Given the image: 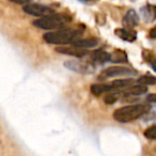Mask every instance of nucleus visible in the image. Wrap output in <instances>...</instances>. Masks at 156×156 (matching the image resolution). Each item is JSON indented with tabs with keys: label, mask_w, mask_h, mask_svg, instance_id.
Listing matches in <instances>:
<instances>
[{
	"label": "nucleus",
	"mask_w": 156,
	"mask_h": 156,
	"mask_svg": "<svg viewBox=\"0 0 156 156\" xmlns=\"http://www.w3.org/2000/svg\"><path fill=\"white\" fill-rule=\"evenodd\" d=\"M150 112H151V118L156 119V109H154V110H150Z\"/></svg>",
	"instance_id": "b1692460"
},
{
	"label": "nucleus",
	"mask_w": 156,
	"mask_h": 156,
	"mask_svg": "<svg viewBox=\"0 0 156 156\" xmlns=\"http://www.w3.org/2000/svg\"><path fill=\"white\" fill-rule=\"evenodd\" d=\"M69 20L71 17L65 14H51V15L44 16V17H40L39 20H33L32 25L43 30H55V29L62 28Z\"/></svg>",
	"instance_id": "7ed1b4c3"
},
{
	"label": "nucleus",
	"mask_w": 156,
	"mask_h": 156,
	"mask_svg": "<svg viewBox=\"0 0 156 156\" xmlns=\"http://www.w3.org/2000/svg\"><path fill=\"white\" fill-rule=\"evenodd\" d=\"M11 1H13V2L17 3V5H28V2L30 1V0H11Z\"/></svg>",
	"instance_id": "4be33fe9"
},
{
	"label": "nucleus",
	"mask_w": 156,
	"mask_h": 156,
	"mask_svg": "<svg viewBox=\"0 0 156 156\" xmlns=\"http://www.w3.org/2000/svg\"><path fill=\"white\" fill-rule=\"evenodd\" d=\"M137 72L129 67L124 66H110L105 69L104 71L101 72L100 79H107V78L115 77V76H133L136 75Z\"/></svg>",
	"instance_id": "20e7f679"
},
{
	"label": "nucleus",
	"mask_w": 156,
	"mask_h": 156,
	"mask_svg": "<svg viewBox=\"0 0 156 156\" xmlns=\"http://www.w3.org/2000/svg\"><path fill=\"white\" fill-rule=\"evenodd\" d=\"M92 57L98 63H105V62H108V61H111V55L102 49L94 50L93 54H92Z\"/></svg>",
	"instance_id": "ddd939ff"
},
{
	"label": "nucleus",
	"mask_w": 156,
	"mask_h": 156,
	"mask_svg": "<svg viewBox=\"0 0 156 156\" xmlns=\"http://www.w3.org/2000/svg\"><path fill=\"white\" fill-rule=\"evenodd\" d=\"M115 34L120 37V39L124 40L126 42H134L135 40L137 39V34L135 31L133 30H127V29H124V28H121V29H117L115 30Z\"/></svg>",
	"instance_id": "9b49d317"
},
{
	"label": "nucleus",
	"mask_w": 156,
	"mask_h": 156,
	"mask_svg": "<svg viewBox=\"0 0 156 156\" xmlns=\"http://www.w3.org/2000/svg\"><path fill=\"white\" fill-rule=\"evenodd\" d=\"M23 10L26 14L32 16H40V17L55 14L54 10L51 8L47 7V5H39V3H28V5H24Z\"/></svg>",
	"instance_id": "39448f33"
},
{
	"label": "nucleus",
	"mask_w": 156,
	"mask_h": 156,
	"mask_svg": "<svg viewBox=\"0 0 156 156\" xmlns=\"http://www.w3.org/2000/svg\"><path fill=\"white\" fill-rule=\"evenodd\" d=\"M135 83V80L132 78H127V79H118L111 83V87L113 90L115 89H124V88H129Z\"/></svg>",
	"instance_id": "2eb2a0df"
},
{
	"label": "nucleus",
	"mask_w": 156,
	"mask_h": 156,
	"mask_svg": "<svg viewBox=\"0 0 156 156\" xmlns=\"http://www.w3.org/2000/svg\"><path fill=\"white\" fill-rule=\"evenodd\" d=\"M56 50L60 54L69 55V56L77 57V58H83L86 55H88V50L77 47H58Z\"/></svg>",
	"instance_id": "1a4fd4ad"
},
{
	"label": "nucleus",
	"mask_w": 156,
	"mask_h": 156,
	"mask_svg": "<svg viewBox=\"0 0 156 156\" xmlns=\"http://www.w3.org/2000/svg\"><path fill=\"white\" fill-rule=\"evenodd\" d=\"M111 85H101V83H94L91 86V92L94 95H101L103 93H109L112 91Z\"/></svg>",
	"instance_id": "4468645a"
},
{
	"label": "nucleus",
	"mask_w": 156,
	"mask_h": 156,
	"mask_svg": "<svg viewBox=\"0 0 156 156\" xmlns=\"http://www.w3.org/2000/svg\"><path fill=\"white\" fill-rule=\"evenodd\" d=\"M142 56H143V59H144V60L151 65L152 69L156 72V56H155V54H153V52L150 51V50H143Z\"/></svg>",
	"instance_id": "f3484780"
},
{
	"label": "nucleus",
	"mask_w": 156,
	"mask_h": 156,
	"mask_svg": "<svg viewBox=\"0 0 156 156\" xmlns=\"http://www.w3.org/2000/svg\"><path fill=\"white\" fill-rule=\"evenodd\" d=\"M140 14L145 23H153L156 20V5H144L140 9Z\"/></svg>",
	"instance_id": "0eeeda50"
},
{
	"label": "nucleus",
	"mask_w": 156,
	"mask_h": 156,
	"mask_svg": "<svg viewBox=\"0 0 156 156\" xmlns=\"http://www.w3.org/2000/svg\"><path fill=\"white\" fill-rule=\"evenodd\" d=\"M120 98V93L118 92H109L104 98V102L106 104H113L118 101V98Z\"/></svg>",
	"instance_id": "6ab92c4d"
},
{
	"label": "nucleus",
	"mask_w": 156,
	"mask_h": 156,
	"mask_svg": "<svg viewBox=\"0 0 156 156\" xmlns=\"http://www.w3.org/2000/svg\"><path fill=\"white\" fill-rule=\"evenodd\" d=\"M150 37H153V39H156V26L153 27V28L150 30Z\"/></svg>",
	"instance_id": "5701e85b"
},
{
	"label": "nucleus",
	"mask_w": 156,
	"mask_h": 156,
	"mask_svg": "<svg viewBox=\"0 0 156 156\" xmlns=\"http://www.w3.org/2000/svg\"><path fill=\"white\" fill-rule=\"evenodd\" d=\"M83 34V30L74 28H61L57 31H50L45 33L43 37L44 41L48 44H57V45H67L74 43L79 35Z\"/></svg>",
	"instance_id": "f03ea898"
},
{
	"label": "nucleus",
	"mask_w": 156,
	"mask_h": 156,
	"mask_svg": "<svg viewBox=\"0 0 156 156\" xmlns=\"http://www.w3.org/2000/svg\"><path fill=\"white\" fill-rule=\"evenodd\" d=\"M123 26L124 29L127 30H133L136 26H138L139 24V15L137 14V12L135 10H128L127 13L125 14L123 20Z\"/></svg>",
	"instance_id": "423d86ee"
},
{
	"label": "nucleus",
	"mask_w": 156,
	"mask_h": 156,
	"mask_svg": "<svg viewBox=\"0 0 156 156\" xmlns=\"http://www.w3.org/2000/svg\"><path fill=\"white\" fill-rule=\"evenodd\" d=\"M147 101L149 103H153V104H156V93L149 94V95L147 96Z\"/></svg>",
	"instance_id": "412c9836"
},
{
	"label": "nucleus",
	"mask_w": 156,
	"mask_h": 156,
	"mask_svg": "<svg viewBox=\"0 0 156 156\" xmlns=\"http://www.w3.org/2000/svg\"><path fill=\"white\" fill-rule=\"evenodd\" d=\"M151 106L149 104H136L128 105L121 108L117 109L113 112V118L115 121L121 123H128V122L135 121L142 115H147L151 110Z\"/></svg>",
	"instance_id": "f257e3e1"
},
{
	"label": "nucleus",
	"mask_w": 156,
	"mask_h": 156,
	"mask_svg": "<svg viewBox=\"0 0 156 156\" xmlns=\"http://www.w3.org/2000/svg\"><path fill=\"white\" fill-rule=\"evenodd\" d=\"M111 61L115 63H126L128 61L127 55L125 51L121 49H115L111 54Z\"/></svg>",
	"instance_id": "dca6fc26"
},
{
	"label": "nucleus",
	"mask_w": 156,
	"mask_h": 156,
	"mask_svg": "<svg viewBox=\"0 0 156 156\" xmlns=\"http://www.w3.org/2000/svg\"><path fill=\"white\" fill-rule=\"evenodd\" d=\"M147 88L143 85H134L132 87L127 88L125 91L123 92L124 95L126 96H132V95H142V94L147 93Z\"/></svg>",
	"instance_id": "f8f14e48"
},
{
	"label": "nucleus",
	"mask_w": 156,
	"mask_h": 156,
	"mask_svg": "<svg viewBox=\"0 0 156 156\" xmlns=\"http://www.w3.org/2000/svg\"><path fill=\"white\" fill-rule=\"evenodd\" d=\"M144 136L147 139H151V140H155L156 139V125L151 126L144 132Z\"/></svg>",
	"instance_id": "aec40b11"
},
{
	"label": "nucleus",
	"mask_w": 156,
	"mask_h": 156,
	"mask_svg": "<svg viewBox=\"0 0 156 156\" xmlns=\"http://www.w3.org/2000/svg\"><path fill=\"white\" fill-rule=\"evenodd\" d=\"M98 44V39H93V37H89V39H83V40H75L73 43L74 47L81 48V49H87V48L95 47Z\"/></svg>",
	"instance_id": "9d476101"
},
{
	"label": "nucleus",
	"mask_w": 156,
	"mask_h": 156,
	"mask_svg": "<svg viewBox=\"0 0 156 156\" xmlns=\"http://www.w3.org/2000/svg\"><path fill=\"white\" fill-rule=\"evenodd\" d=\"M137 83L139 85H143V86H154L156 85V77L152 75H144L141 76L137 79Z\"/></svg>",
	"instance_id": "a211bd4d"
},
{
	"label": "nucleus",
	"mask_w": 156,
	"mask_h": 156,
	"mask_svg": "<svg viewBox=\"0 0 156 156\" xmlns=\"http://www.w3.org/2000/svg\"><path fill=\"white\" fill-rule=\"evenodd\" d=\"M64 65L67 67L69 69L76 72V73H80V74H85L89 71V65H87L86 63L81 62L79 60H69L66 61L64 63Z\"/></svg>",
	"instance_id": "6e6552de"
}]
</instances>
